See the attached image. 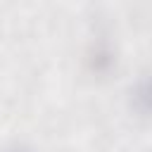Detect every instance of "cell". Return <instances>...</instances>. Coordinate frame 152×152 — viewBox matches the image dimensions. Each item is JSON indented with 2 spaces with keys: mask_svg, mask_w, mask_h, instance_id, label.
Returning a JSON list of instances; mask_svg holds the SVG:
<instances>
[{
  "mask_svg": "<svg viewBox=\"0 0 152 152\" xmlns=\"http://www.w3.org/2000/svg\"><path fill=\"white\" fill-rule=\"evenodd\" d=\"M131 107L140 116H152V76H142L131 88Z\"/></svg>",
  "mask_w": 152,
  "mask_h": 152,
  "instance_id": "6da1fadb",
  "label": "cell"
},
{
  "mask_svg": "<svg viewBox=\"0 0 152 152\" xmlns=\"http://www.w3.org/2000/svg\"><path fill=\"white\" fill-rule=\"evenodd\" d=\"M10 152H26L24 147H14V150H10Z\"/></svg>",
  "mask_w": 152,
  "mask_h": 152,
  "instance_id": "7a4b0ae2",
  "label": "cell"
}]
</instances>
